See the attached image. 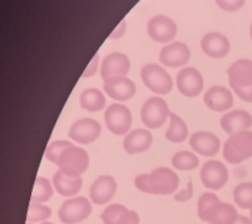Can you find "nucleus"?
<instances>
[{"mask_svg": "<svg viewBox=\"0 0 252 224\" xmlns=\"http://www.w3.org/2000/svg\"><path fill=\"white\" fill-rule=\"evenodd\" d=\"M192 196H193V184H192V181L189 180L187 186H185V189H183V190L179 193H175L173 198H175V200H177V202H187V200L190 199Z\"/></svg>", "mask_w": 252, "mask_h": 224, "instance_id": "34", "label": "nucleus"}, {"mask_svg": "<svg viewBox=\"0 0 252 224\" xmlns=\"http://www.w3.org/2000/svg\"><path fill=\"white\" fill-rule=\"evenodd\" d=\"M190 58L189 47L183 42H172L164 46L160 51V62L168 67H181L187 64Z\"/></svg>", "mask_w": 252, "mask_h": 224, "instance_id": "18", "label": "nucleus"}, {"mask_svg": "<svg viewBox=\"0 0 252 224\" xmlns=\"http://www.w3.org/2000/svg\"><path fill=\"white\" fill-rule=\"evenodd\" d=\"M147 33L154 41L165 43L172 41L177 33L176 24L167 16H154L147 24Z\"/></svg>", "mask_w": 252, "mask_h": 224, "instance_id": "11", "label": "nucleus"}, {"mask_svg": "<svg viewBox=\"0 0 252 224\" xmlns=\"http://www.w3.org/2000/svg\"><path fill=\"white\" fill-rule=\"evenodd\" d=\"M53 185H54L55 192L59 193L61 196H74L80 192L83 180L82 177H70L58 170L53 178Z\"/></svg>", "mask_w": 252, "mask_h": 224, "instance_id": "23", "label": "nucleus"}, {"mask_svg": "<svg viewBox=\"0 0 252 224\" xmlns=\"http://www.w3.org/2000/svg\"><path fill=\"white\" fill-rule=\"evenodd\" d=\"M125 30H126V21L125 20H122L121 23H120V25H118V27L114 29L113 33L109 35V38H120V37L125 33Z\"/></svg>", "mask_w": 252, "mask_h": 224, "instance_id": "38", "label": "nucleus"}, {"mask_svg": "<svg viewBox=\"0 0 252 224\" xmlns=\"http://www.w3.org/2000/svg\"><path fill=\"white\" fill-rule=\"evenodd\" d=\"M142 82L151 92L158 94H167L172 90V78L163 67L158 64H146L141 71Z\"/></svg>", "mask_w": 252, "mask_h": 224, "instance_id": "4", "label": "nucleus"}, {"mask_svg": "<svg viewBox=\"0 0 252 224\" xmlns=\"http://www.w3.org/2000/svg\"><path fill=\"white\" fill-rule=\"evenodd\" d=\"M238 216L239 214L232 204L224 203L220 200L218 203L213 204L212 207L205 212L201 220L208 224H232Z\"/></svg>", "mask_w": 252, "mask_h": 224, "instance_id": "19", "label": "nucleus"}, {"mask_svg": "<svg viewBox=\"0 0 252 224\" xmlns=\"http://www.w3.org/2000/svg\"><path fill=\"white\" fill-rule=\"evenodd\" d=\"M54 185H51V182L45 177H37L34 182V188L32 192L31 202H35V203H45L50 199L53 194H54Z\"/></svg>", "mask_w": 252, "mask_h": 224, "instance_id": "26", "label": "nucleus"}, {"mask_svg": "<svg viewBox=\"0 0 252 224\" xmlns=\"http://www.w3.org/2000/svg\"><path fill=\"white\" fill-rule=\"evenodd\" d=\"M41 224H53V223H47V222H42Z\"/></svg>", "mask_w": 252, "mask_h": 224, "instance_id": "41", "label": "nucleus"}, {"mask_svg": "<svg viewBox=\"0 0 252 224\" xmlns=\"http://www.w3.org/2000/svg\"><path fill=\"white\" fill-rule=\"evenodd\" d=\"M104 119L108 130L114 135H126V133H129L133 122L131 112L122 104H112L108 106L104 114Z\"/></svg>", "mask_w": 252, "mask_h": 224, "instance_id": "7", "label": "nucleus"}, {"mask_svg": "<svg viewBox=\"0 0 252 224\" xmlns=\"http://www.w3.org/2000/svg\"><path fill=\"white\" fill-rule=\"evenodd\" d=\"M101 134V126L92 118H82L72 123L68 131V137L80 144H91Z\"/></svg>", "mask_w": 252, "mask_h": 224, "instance_id": "10", "label": "nucleus"}, {"mask_svg": "<svg viewBox=\"0 0 252 224\" xmlns=\"http://www.w3.org/2000/svg\"><path fill=\"white\" fill-rule=\"evenodd\" d=\"M250 34H251V38H252V24H251V28H250Z\"/></svg>", "mask_w": 252, "mask_h": 224, "instance_id": "40", "label": "nucleus"}, {"mask_svg": "<svg viewBox=\"0 0 252 224\" xmlns=\"http://www.w3.org/2000/svg\"><path fill=\"white\" fill-rule=\"evenodd\" d=\"M232 90L240 100L252 104V84L248 86H243V88H232Z\"/></svg>", "mask_w": 252, "mask_h": 224, "instance_id": "35", "label": "nucleus"}, {"mask_svg": "<svg viewBox=\"0 0 252 224\" xmlns=\"http://www.w3.org/2000/svg\"><path fill=\"white\" fill-rule=\"evenodd\" d=\"M151 144H153V135L146 129H135L130 131L122 141V147L129 155L146 152Z\"/></svg>", "mask_w": 252, "mask_h": 224, "instance_id": "21", "label": "nucleus"}, {"mask_svg": "<svg viewBox=\"0 0 252 224\" xmlns=\"http://www.w3.org/2000/svg\"><path fill=\"white\" fill-rule=\"evenodd\" d=\"M188 138V126L179 115L171 113L169 127L165 131V139L172 143H183Z\"/></svg>", "mask_w": 252, "mask_h": 224, "instance_id": "25", "label": "nucleus"}, {"mask_svg": "<svg viewBox=\"0 0 252 224\" xmlns=\"http://www.w3.org/2000/svg\"><path fill=\"white\" fill-rule=\"evenodd\" d=\"M105 96L96 88L84 89L80 94V106L87 112H100L105 108Z\"/></svg>", "mask_w": 252, "mask_h": 224, "instance_id": "24", "label": "nucleus"}, {"mask_svg": "<svg viewBox=\"0 0 252 224\" xmlns=\"http://www.w3.org/2000/svg\"><path fill=\"white\" fill-rule=\"evenodd\" d=\"M127 211V208L124 204L113 203L106 206L105 210L101 214V220L104 224H117L121 216Z\"/></svg>", "mask_w": 252, "mask_h": 224, "instance_id": "30", "label": "nucleus"}, {"mask_svg": "<svg viewBox=\"0 0 252 224\" xmlns=\"http://www.w3.org/2000/svg\"><path fill=\"white\" fill-rule=\"evenodd\" d=\"M116 192H117V182L114 180V177L100 176L91 185V200L94 204L109 203Z\"/></svg>", "mask_w": 252, "mask_h": 224, "instance_id": "13", "label": "nucleus"}, {"mask_svg": "<svg viewBox=\"0 0 252 224\" xmlns=\"http://www.w3.org/2000/svg\"><path fill=\"white\" fill-rule=\"evenodd\" d=\"M234 200L243 210H252V182H242L234 189Z\"/></svg>", "mask_w": 252, "mask_h": 224, "instance_id": "28", "label": "nucleus"}, {"mask_svg": "<svg viewBox=\"0 0 252 224\" xmlns=\"http://www.w3.org/2000/svg\"><path fill=\"white\" fill-rule=\"evenodd\" d=\"M92 212V204L84 196H76L63 202L58 211L59 220L63 224H78L86 220Z\"/></svg>", "mask_w": 252, "mask_h": 224, "instance_id": "6", "label": "nucleus"}, {"mask_svg": "<svg viewBox=\"0 0 252 224\" xmlns=\"http://www.w3.org/2000/svg\"><path fill=\"white\" fill-rule=\"evenodd\" d=\"M217 5L227 12H235L243 7L246 0H216Z\"/></svg>", "mask_w": 252, "mask_h": 224, "instance_id": "33", "label": "nucleus"}, {"mask_svg": "<svg viewBox=\"0 0 252 224\" xmlns=\"http://www.w3.org/2000/svg\"><path fill=\"white\" fill-rule=\"evenodd\" d=\"M171 163L177 170H193L198 167V157L190 151H179L173 155Z\"/></svg>", "mask_w": 252, "mask_h": 224, "instance_id": "27", "label": "nucleus"}, {"mask_svg": "<svg viewBox=\"0 0 252 224\" xmlns=\"http://www.w3.org/2000/svg\"><path fill=\"white\" fill-rule=\"evenodd\" d=\"M97 66H98V55H94L92 60L90 62L88 67H87L84 72H83V78H91V76H94L96 74V71H97Z\"/></svg>", "mask_w": 252, "mask_h": 224, "instance_id": "37", "label": "nucleus"}, {"mask_svg": "<svg viewBox=\"0 0 252 224\" xmlns=\"http://www.w3.org/2000/svg\"><path fill=\"white\" fill-rule=\"evenodd\" d=\"M130 70V60L125 54L122 53H112L106 55L101 63V74L102 80L118 78V76H126Z\"/></svg>", "mask_w": 252, "mask_h": 224, "instance_id": "12", "label": "nucleus"}, {"mask_svg": "<svg viewBox=\"0 0 252 224\" xmlns=\"http://www.w3.org/2000/svg\"><path fill=\"white\" fill-rule=\"evenodd\" d=\"M71 144H72V143L67 140L53 141V143H50V144L47 145L46 151H45V157H46L47 160L50 161V163L57 165L59 156H61L63 151H64V149Z\"/></svg>", "mask_w": 252, "mask_h": 224, "instance_id": "31", "label": "nucleus"}, {"mask_svg": "<svg viewBox=\"0 0 252 224\" xmlns=\"http://www.w3.org/2000/svg\"><path fill=\"white\" fill-rule=\"evenodd\" d=\"M223 157L230 164H240L252 157V131L231 135L223 144Z\"/></svg>", "mask_w": 252, "mask_h": 224, "instance_id": "2", "label": "nucleus"}, {"mask_svg": "<svg viewBox=\"0 0 252 224\" xmlns=\"http://www.w3.org/2000/svg\"><path fill=\"white\" fill-rule=\"evenodd\" d=\"M220 202L218 196L214 193H204L198 199V204H197V211H198V218H202L205 215V212L208 211L209 208L212 207L213 204H216Z\"/></svg>", "mask_w": 252, "mask_h": 224, "instance_id": "32", "label": "nucleus"}, {"mask_svg": "<svg viewBox=\"0 0 252 224\" xmlns=\"http://www.w3.org/2000/svg\"><path fill=\"white\" fill-rule=\"evenodd\" d=\"M250 219H251V222H252V210H251V216H250Z\"/></svg>", "mask_w": 252, "mask_h": 224, "instance_id": "42", "label": "nucleus"}, {"mask_svg": "<svg viewBox=\"0 0 252 224\" xmlns=\"http://www.w3.org/2000/svg\"><path fill=\"white\" fill-rule=\"evenodd\" d=\"M59 170L70 177H82L90 167V156L80 147L71 144L68 145L58 159Z\"/></svg>", "mask_w": 252, "mask_h": 224, "instance_id": "3", "label": "nucleus"}, {"mask_svg": "<svg viewBox=\"0 0 252 224\" xmlns=\"http://www.w3.org/2000/svg\"><path fill=\"white\" fill-rule=\"evenodd\" d=\"M180 180L176 172L169 168H158L151 173L135 177L134 185L138 190L155 196H169L176 193Z\"/></svg>", "mask_w": 252, "mask_h": 224, "instance_id": "1", "label": "nucleus"}, {"mask_svg": "<svg viewBox=\"0 0 252 224\" xmlns=\"http://www.w3.org/2000/svg\"><path fill=\"white\" fill-rule=\"evenodd\" d=\"M189 144L194 152L206 157L214 156L220 149V140L218 137L209 131H198L193 134L189 139Z\"/></svg>", "mask_w": 252, "mask_h": 224, "instance_id": "15", "label": "nucleus"}, {"mask_svg": "<svg viewBox=\"0 0 252 224\" xmlns=\"http://www.w3.org/2000/svg\"><path fill=\"white\" fill-rule=\"evenodd\" d=\"M232 224H252V222H251V219H250V218H247V216L239 215L238 218H236V220Z\"/></svg>", "mask_w": 252, "mask_h": 224, "instance_id": "39", "label": "nucleus"}, {"mask_svg": "<svg viewBox=\"0 0 252 224\" xmlns=\"http://www.w3.org/2000/svg\"><path fill=\"white\" fill-rule=\"evenodd\" d=\"M205 105L213 112H226L234 105V96L231 90L220 85H214L204 96Z\"/></svg>", "mask_w": 252, "mask_h": 224, "instance_id": "16", "label": "nucleus"}, {"mask_svg": "<svg viewBox=\"0 0 252 224\" xmlns=\"http://www.w3.org/2000/svg\"><path fill=\"white\" fill-rule=\"evenodd\" d=\"M51 216V208L43 203H35L31 202L29 208H28L27 222L28 223H38V222H45Z\"/></svg>", "mask_w": 252, "mask_h": 224, "instance_id": "29", "label": "nucleus"}, {"mask_svg": "<svg viewBox=\"0 0 252 224\" xmlns=\"http://www.w3.org/2000/svg\"><path fill=\"white\" fill-rule=\"evenodd\" d=\"M177 89L185 97H196L204 89V78L198 70L185 67L176 76Z\"/></svg>", "mask_w": 252, "mask_h": 224, "instance_id": "9", "label": "nucleus"}, {"mask_svg": "<svg viewBox=\"0 0 252 224\" xmlns=\"http://www.w3.org/2000/svg\"><path fill=\"white\" fill-rule=\"evenodd\" d=\"M201 49L210 58L220 59L228 54L230 42L223 34L212 31L204 35V38L201 41Z\"/></svg>", "mask_w": 252, "mask_h": 224, "instance_id": "22", "label": "nucleus"}, {"mask_svg": "<svg viewBox=\"0 0 252 224\" xmlns=\"http://www.w3.org/2000/svg\"><path fill=\"white\" fill-rule=\"evenodd\" d=\"M117 224H139V215L135 211L127 210V211L121 216Z\"/></svg>", "mask_w": 252, "mask_h": 224, "instance_id": "36", "label": "nucleus"}, {"mask_svg": "<svg viewBox=\"0 0 252 224\" xmlns=\"http://www.w3.org/2000/svg\"><path fill=\"white\" fill-rule=\"evenodd\" d=\"M252 126V115L246 110H231L220 118V127L230 137L247 131Z\"/></svg>", "mask_w": 252, "mask_h": 224, "instance_id": "17", "label": "nucleus"}, {"mask_svg": "<svg viewBox=\"0 0 252 224\" xmlns=\"http://www.w3.org/2000/svg\"><path fill=\"white\" fill-rule=\"evenodd\" d=\"M104 90L110 98L116 101H127L135 94V84L133 80H130L126 76H118V78L109 79L104 82Z\"/></svg>", "mask_w": 252, "mask_h": 224, "instance_id": "14", "label": "nucleus"}, {"mask_svg": "<svg viewBox=\"0 0 252 224\" xmlns=\"http://www.w3.org/2000/svg\"><path fill=\"white\" fill-rule=\"evenodd\" d=\"M228 83L231 88H243L252 84V60L239 59L228 67Z\"/></svg>", "mask_w": 252, "mask_h": 224, "instance_id": "20", "label": "nucleus"}, {"mask_svg": "<svg viewBox=\"0 0 252 224\" xmlns=\"http://www.w3.org/2000/svg\"><path fill=\"white\" fill-rule=\"evenodd\" d=\"M201 182L210 190H220L228 181L227 168L218 160L206 161L201 168Z\"/></svg>", "mask_w": 252, "mask_h": 224, "instance_id": "8", "label": "nucleus"}, {"mask_svg": "<svg viewBox=\"0 0 252 224\" xmlns=\"http://www.w3.org/2000/svg\"><path fill=\"white\" fill-rule=\"evenodd\" d=\"M28 224H31V223H28Z\"/></svg>", "mask_w": 252, "mask_h": 224, "instance_id": "43", "label": "nucleus"}, {"mask_svg": "<svg viewBox=\"0 0 252 224\" xmlns=\"http://www.w3.org/2000/svg\"><path fill=\"white\" fill-rule=\"evenodd\" d=\"M171 115L167 102L160 97H151L143 104L141 118L147 129H159Z\"/></svg>", "mask_w": 252, "mask_h": 224, "instance_id": "5", "label": "nucleus"}]
</instances>
